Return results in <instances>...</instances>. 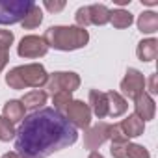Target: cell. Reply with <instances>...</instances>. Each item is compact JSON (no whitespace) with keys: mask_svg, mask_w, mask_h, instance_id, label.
Wrapping results in <instances>:
<instances>
[{"mask_svg":"<svg viewBox=\"0 0 158 158\" xmlns=\"http://www.w3.org/2000/svg\"><path fill=\"white\" fill-rule=\"evenodd\" d=\"M78 139V130L54 108H41L21 121L15 130V152L24 158H47Z\"/></svg>","mask_w":158,"mask_h":158,"instance_id":"cell-1","label":"cell"},{"mask_svg":"<svg viewBox=\"0 0 158 158\" xmlns=\"http://www.w3.org/2000/svg\"><path fill=\"white\" fill-rule=\"evenodd\" d=\"M43 39L48 48L61 50V52H71L84 48L89 43V32L86 28L74 26H50L45 30Z\"/></svg>","mask_w":158,"mask_h":158,"instance_id":"cell-2","label":"cell"},{"mask_svg":"<svg viewBox=\"0 0 158 158\" xmlns=\"http://www.w3.org/2000/svg\"><path fill=\"white\" fill-rule=\"evenodd\" d=\"M48 80V73L41 63H26L10 69L6 74V84L11 89H26V88H43Z\"/></svg>","mask_w":158,"mask_h":158,"instance_id":"cell-3","label":"cell"},{"mask_svg":"<svg viewBox=\"0 0 158 158\" xmlns=\"http://www.w3.org/2000/svg\"><path fill=\"white\" fill-rule=\"evenodd\" d=\"M34 4L32 0H0V24L23 23Z\"/></svg>","mask_w":158,"mask_h":158,"instance_id":"cell-4","label":"cell"},{"mask_svg":"<svg viewBox=\"0 0 158 158\" xmlns=\"http://www.w3.org/2000/svg\"><path fill=\"white\" fill-rule=\"evenodd\" d=\"M47 88V95H54V93H60V91H67V93H73L80 88V76L73 71H56L52 74H48V80L45 84Z\"/></svg>","mask_w":158,"mask_h":158,"instance_id":"cell-5","label":"cell"},{"mask_svg":"<svg viewBox=\"0 0 158 158\" xmlns=\"http://www.w3.org/2000/svg\"><path fill=\"white\" fill-rule=\"evenodd\" d=\"M65 119L74 127V128H88L91 125V110L89 104L84 101L73 99L69 106L65 108Z\"/></svg>","mask_w":158,"mask_h":158,"instance_id":"cell-6","label":"cell"},{"mask_svg":"<svg viewBox=\"0 0 158 158\" xmlns=\"http://www.w3.org/2000/svg\"><path fill=\"white\" fill-rule=\"evenodd\" d=\"M145 91V78H143V73L134 69V67H128L127 69V74L121 80V95L125 99H136L138 95H141Z\"/></svg>","mask_w":158,"mask_h":158,"instance_id":"cell-7","label":"cell"},{"mask_svg":"<svg viewBox=\"0 0 158 158\" xmlns=\"http://www.w3.org/2000/svg\"><path fill=\"white\" fill-rule=\"evenodd\" d=\"M48 52V47L43 37L39 35H24L17 47V54L24 60H34V58H43Z\"/></svg>","mask_w":158,"mask_h":158,"instance_id":"cell-8","label":"cell"},{"mask_svg":"<svg viewBox=\"0 0 158 158\" xmlns=\"http://www.w3.org/2000/svg\"><path fill=\"white\" fill-rule=\"evenodd\" d=\"M108 130H110V125L101 121L93 127H88L86 134H84V147L91 152V151H97L104 141H108Z\"/></svg>","mask_w":158,"mask_h":158,"instance_id":"cell-9","label":"cell"},{"mask_svg":"<svg viewBox=\"0 0 158 158\" xmlns=\"http://www.w3.org/2000/svg\"><path fill=\"white\" fill-rule=\"evenodd\" d=\"M134 114H136L143 123L154 119V114H156V102H154V99H152L151 95H147L145 91H143L141 95H138V97L134 99Z\"/></svg>","mask_w":158,"mask_h":158,"instance_id":"cell-10","label":"cell"},{"mask_svg":"<svg viewBox=\"0 0 158 158\" xmlns=\"http://www.w3.org/2000/svg\"><path fill=\"white\" fill-rule=\"evenodd\" d=\"M89 110L99 119H104L108 115V97L104 91H99V89L89 91Z\"/></svg>","mask_w":158,"mask_h":158,"instance_id":"cell-11","label":"cell"},{"mask_svg":"<svg viewBox=\"0 0 158 158\" xmlns=\"http://www.w3.org/2000/svg\"><path fill=\"white\" fill-rule=\"evenodd\" d=\"M106 97H108V115L110 117H121L127 114L128 110V101L117 93V91H106Z\"/></svg>","mask_w":158,"mask_h":158,"instance_id":"cell-12","label":"cell"},{"mask_svg":"<svg viewBox=\"0 0 158 158\" xmlns=\"http://www.w3.org/2000/svg\"><path fill=\"white\" fill-rule=\"evenodd\" d=\"M47 99H48L47 91H43V89H34V91L24 93L23 99H21V102H23L24 110L37 112V110H41V108L47 104Z\"/></svg>","mask_w":158,"mask_h":158,"instance_id":"cell-13","label":"cell"},{"mask_svg":"<svg viewBox=\"0 0 158 158\" xmlns=\"http://www.w3.org/2000/svg\"><path fill=\"white\" fill-rule=\"evenodd\" d=\"M156 54H158V41L154 37L141 39L138 43L136 56H138L139 61H152V60H156Z\"/></svg>","mask_w":158,"mask_h":158,"instance_id":"cell-14","label":"cell"},{"mask_svg":"<svg viewBox=\"0 0 158 158\" xmlns=\"http://www.w3.org/2000/svg\"><path fill=\"white\" fill-rule=\"evenodd\" d=\"M119 125H121V128H123V132H125V136H127L128 139H130V138H138V136H141L143 130H145V123H143L136 114L127 115Z\"/></svg>","mask_w":158,"mask_h":158,"instance_id":"cell-15","label":"cell"},{"mask_svg":"<svg viewBox=\"0 0 158 158\" xmlns=\"http://www.w3.org/2000/svg\"><path fill=\"white\" fill-rule=\"evenodd\" d=\"M24 106H23V102L21 101H17V99H11V101H8L6 104H4V108H2V117H6L11 125H15V123H21L23 119H24Z\"/></svg>","mask_w":158,"mask_h":158,"instance_id":"cell-16","label":"cell"},{"mask_svg":"<svg viewBox=\"0 0 158 158\" xmlns=\"http://www.w3.org/2000/svg\"><path fill=\"white\" fill-rule=\"evenodd\" d=\"M110 11L104 4H91L88 6V13H89V24L95 26H104L110 23Z\"/></svg>","mask_w":158,"mask_h":158,"instance_id":"cell-17","label":"cell"},{"mask_svg":"<svg viewBox=\"0 0 158 158\" xmlns=\"http://www.w3.org/2000/svg\"><path fill=\"white\" fill-rule=\"evenodd\" d=\"M136 24H138V30L141 34H154V32H158V13H154V11H143L138 17Z\"/></svg>","mask_w":158,"mask_h":158,"instance_id":"cell-18","label":"cell"},{"mask_svg":"<svg viewBox=\"0 0 158 158\" xmlns=\"http://www.w3.org/2000/svg\"><path fill=\"white\" fill-rule=\"evenodd\" d=\"M110 23L114 24V28H117V30H125V28H128V26L134 23V15H132L128 10L117 8V10L110 11Z\"/></svg>","mask_w":158,"mask_h":158,"instance_id":"cell-19","label":"cell"},{"mask_svg":"<svg viewBox=\"0 0 158 158\" xmlns=\"http://www.w3.org/2000/svg\"><path fill=\"white\" fill-rule=\"evenodd\" d=\"M41 23H43V11H41V8H39L37 4H34L32 10H30V11L26 13V17L23 19L21 26H23L24 30H34V28H37Z\"/></svg>","mask_w":158,"mask_h":158,"instance_id":"cell-20","label":"cell"},{"mask_svg":"<svg viewBox=\"0 0 158 158\" xmlns=\"http://www.w3.org/2000/svg\"><path fill=\"white\" fill-rule=\"evenodd\" d=\"M73 101V93H67V91H60V93H54L52 95V104H54V110L58 112H65V108L69 106V102Z\"/></svg>","mask_w":158,"mask_h":158,"instance_id":"cell-21","label":"cell"},{"mask_svg":"<svg viewBox=\"0 0 158 158\" xmlns=\"http://www.w3.org/2000/svg\"><path fill=\"white\" fill-rule=\"evenodd\" d=\"M13 138H15V128H13V125H11L6 117L0 115V141H10V139H13Z\"/></svg>","mask_w":158,"mask_h":158,"instance_id":"cell-22","label":"cell"},{"mask_svg":"<svg viewBox=\"0 0 158 158\" xmlns=\"http://www.w3.org/2000/svg\"><path fill=\"white\" fill-rule=\"evenodd\" d=\"M127 158H151V152L139 143H128L127 145Z\"/></svg>","mask_w":158,"mask_h":158,"instance_id":"cell-23","label":"cell"},{"mask_svg":"<svg viewBox=\"0 0 158 158\" xmlns=\"http://www.w3.org/2000/svg\"><path fill=\"white\" fill-rule=\"evenodd\" d=\"M108 139H112V143H128V138L125 136L121 125H110V130H108Z\"/></svg>","mask_w":158,"mask_h":158,"instance_id":"cell-24","label":"cell"},{"mask_svg":"<svg viewBox=\"0 0 158 158\" xmlns=\"http://www.w3.org/2000/svg\"><path fill=\"white\" fill-rule=\"evenodd\" d=\"M74 21H76V26H78V28H88V26H89V13H88V6L78 8V10H76Z\"/></svg>","mask_w":158,"mask_h":158,"instance_id":"cell-25","label":"cell"},{"mask_svg":"<svg viewBox=\"0 0 158 158\" xmlns=\"http://www.w3.org/2000/svg\"><path fill=\"white\" fill-rule=\"evenodd\" d=\"M13 41H15L13 32L0 28V50H10V47L13 45Z\"/></svg>","mask_w":158,"mask_h":158,"instance_id":"cell-26","label":"cell"},{"mask_svg":"<svg viewBox=\"0 0 158 158\" xmlns=\"http://www.w3.org/2000/svg\"><path fill=\"white\" fill-rule=\"evenodd\" d=\"M130 143V141H128ZM128 143H112L110 147V154L114 158H127V145Z\"/></svg>","mask_w":158,"mask_h":158,"instance_id":"cell-27","label":"cell"},{"mask_svg":"<svg viewBox=\"0 0 158 158\" xmlns=\"http://www.w3.org/2000/svg\"><path fill=\"white\" fill-rule=\"evenodd\" d=\"M43 6L50 11V13H58V11H61L63 8H65V2L63 0H60V2H52V0H45L43 2Z\"/></svg>","mask_w":158,"mask_h":158,"instance_id":"cell-28","label":"cell"},{"mask_svg":"<svg viewBox=\"0 0 158 158\" xmlns=\"http://www.w3.org/2000/svg\"><path fill=\"white\" fill-rule=\"evenodd\" d=\"M147 84H149V88H147V89H149V93H147V95H156V93H158V84H156V73H152V74L149 76V82H147Z\"/></svg>","mask_w":158,"mask_h":158,"instance_id":"cell-29","label":"cell"},{"mask_svg":"<svg viewBox=\"0 0 158 158\" xmlns=\"http://www.w3.org/2000/svg\"><path fill=\"white\" fill-rule=\"evenodd\" d=\"M8 61H10V52L8 50H0V73L6 69Z\"/></svg>","mask_w":158,"mask_h":158,"instance_id":"cell-30","label":"cell"},{"mask_svg":"<svg viewBox=\"0 0 158 158\" xmlns=\"http://www.w3.org/2000/svg\"><path fill=\"white\" fill-rule=\"evenodd\" d=\"M2 158H24V156H21L19 152L11 151V152H6V154H2Z\"/></svg>","mask_w":158,"mask_h":158,"instance_id":"cell-31","label":"cell"},{"mask_svg":"<svg viewBox=\"0 0 158 158\" xmlns=\"http://www.w3.org/2000/svg\"><path fill=\"white\" fill-rule=\"evenodd\" d=\"M88 158H104V156H102V154H101V152H99V151H91V152H89V156H88Z\"/></svg>","mask_w":158,"mask_h":158,"instance_id":"cell-32","label":"cell"},{"mask_svg":"<svg viewBox=\"0 0 158 158\" xmlns=\"http://www.w3.org/2000/svg\"><path fill=\"white\" fill-rule=\"evenodd\" d=\"M143 4H147V6H156V0H143Z\"/></svg>","mask_w":158,"mask_h":158,"instance_id":"cell-33","label":"cell"}]
</instances>
